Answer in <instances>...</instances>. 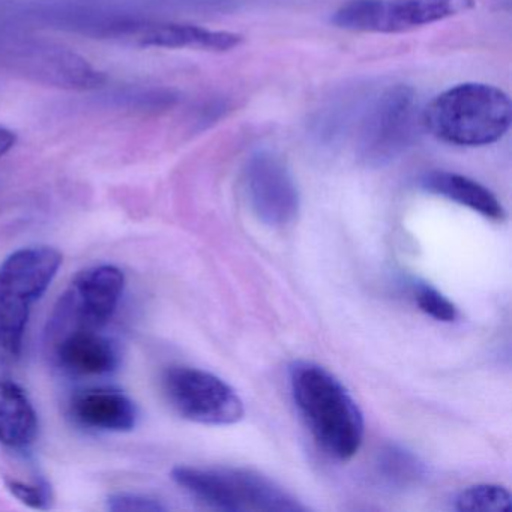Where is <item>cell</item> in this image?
<instances>
[{"mask_svg": "<svg viewBox=\"0 0 512 512\" xmlns=\"http://www.w3.org/2000/svg\"><path fill=\"white\" fill-rule=\"evenodd\" d=\"M290 394L317 445L335 460L355 457L364 442V415L346 386L322 365L293 362Z\"/></svg>", "mask_w": 512, "mask_h": 512, "instance_id": "obj_1", "label": "cell"}, {"mask_svg": "<svg viewBox=\"0 0 512 512\" xmlns=\"http://www.w3.org/2000/svg\"><path fill=\"white\" fill-rule=\"evenodd\" d=\"M415 301L422 313L439 322L451 323L458 317L457 307L430 284H416Z\"/></svg>", "mask_w": 512, "mask_h": 512, "instance_id": "obj_17", "label": "cell"}, {"mask_svg": "<svg viewBox=\"0 0 512 512\" xmlns=\"http://www.w3.org/2000/svg\"><path fill=\"white\" fill-rule=\"evenodd\" d=\"M163 391L170 406L191 422L232 425L244 418V403L235 389L220 377L200 368H167Z\"/></svg>", "mask_w": 512, "mask_h": 512, "instance_id": "obj_7", "label": "cell"}, {"mask_svg": "<svg viewBox=\"0 0 512 512\" xmlns=\"http://www.w3.org/2000/svg\"><path fill=\"white\" fill-rule=\"evenodd\" d=\"M7 488L14 497L25 503L29 508L47 509L52 500L49 485L44 482H35V484H26V482L17 481V479H8Z\"/></svg>", "mask_w": 512, "mask_h": 512, "instance_id": "obj_19", "label": "cell"}, {"mask_svg": "<svg viewBox=\"0 0 512 512\" xmlns=\"http://www.w3.org/2000/svg\"><path fill=\"white\" fill-rule=\"evenodd\" d=\"M142 47L158 49H193L205 52H229L241 46L242 35L226 31H211L194 25L160 23L145 26L137 35Z\"/></svg>", "mask_w": 512, "mask_h": 512, "instance_id": "obj_12", "label": "cell"}, {"mask_svg": "<svg viewBox=\"0 0 512 512\" xmlns=\"http://www.w3.org/2000/svg\"><path fill=\"white\" fill-rule=\"evenodd\" d=\"M376 475L391 490L415 487L424 479L425 466L418 455L400 445H386L376 458Z\"/></svg>", "mask_w": 512, "mask_h": 512, "instance_id": "obj_15", "label": "cell"}, {"mask_svg": "<svg viewBox=\"0 0 512 512\" xmlns=\"http://www.w3.org/2000/svg\"><path fill=\"white\" fill-rule=\"evenodd\" d=\"M70 415L91 430L130 431L136 427L137 409L131 398L116 389L97 388L71 398Z\"/></svg>", "mask_w": 512, "mask_h": 512, "instance_id": "obj_11", "label": "cell"}, {"mask_svg": "<svg viewBox=\"0 0 512 512\" xmlns=\"http://www.w3.org/2000/svg\"><path fill=\"white\" fill-rule=\"evenodd\" d=\"M17 134L8 128L0 127V157L7 155L16 146Z\"/></svg>", "mask_w": 512, "mask_h": 512, "instance_id": "obj_20", "label": "cell"}, {"mask_svg": "<svg viewBox=\"0 0 512 512\" xmlns=\"http://www.w3.org/2000/svg\"><path fill=\"white\" fill-rule=\"evenodd\" d=\"M172 478L194 499L218 511H307L296 497L254 470L178 466L172 470Z\"/></svg>", "mask_w": 512, "mask_h": 512, "instance_id": "obj_3", "label": "cell"}, {"mask_svg": "<svg viewBox=\"0 0 512 512\" xmlns=\"http://www.w3.org/2000/svg\"><path fill=\"white\" fill-rule=\"evenodd\" d=\"M419 124L421 113L415 91L404 85L388 89L362 122L359 160L370 167L386 166L412 145Z\"/></svg>", "mask_w": 512, "mask_h": 512, "instance_id": "obj_6", "label": "cell"}, {"mask_svg": "<svg viewBox=\"0 0 512 512\" xmlns=\"http://www.w3.org/2000/svg\"><path fill=\"white\" fill-rule=\"evenodd\" d=\"M512 104L508 95L490 85L464 83L437 95L421 113L425 130L455 146H487L508 133Z\"/></svg>", "mask_w": 512, "mask_h": 512, "instance_id": "obj_2", "label": "cell"}, {"mask_svg": "<svg viewBox=\"0 0 512 512\" xmlns=\"http://www.w3.org/2000/svg\"><path fill=\"white\" fill-rule=\"evenodd\" d=\"M455 508L461 512H509L512 508L511 494L500 485H473L458 494Z\"/></svg>", "mask_w": 512, "mask_h": 512, "instance_id": "obj_16", "label": "cell"}, {"mask_svg": "<svg viewBox=\"0 0 512 512\" xmlns=\"http://www.w3.org/2000/svg\"><path fill=\"white\" fill-rule=\"evenodd\" d=\"M107 509L112 512H161L166 511V506L143 494L115 493L107 499Z\"/></svg>", "mask_w": 512, "mask_h": 512, "instance_id": "obj_18", "label": "cell"}, {"mask_svg": "<svg viewBox=\"0 0 512 512\" xmlns=\"http://www.w3.org/2000/svg\"><path fill=\"white\" fill-rule=\"evenodd\" d=\"M473 8V0H349L335 11L332 23L352 32L401 34Z\"/></svg>", "mask_w": 512, "mask_h": 512, "instance_id": "obj_5", "label": "cell"}, {"mask_svg": "<svg viewBox=\"0 0 512 512\" xmlns=\"http://www.w3.org/2000/svg\"><path fill=\"white\" fill-rule=\"evenodd\" d=\"M124 287V272L116 266L100 265L80 272L53 314L50 340L77 329L103 328L115 314Z\"/></svg>", "mask_w": 512, "mask_h": 512, "instance_id": "obj_8", "label": "cell"}, {"mask_svg": "<svg viewBox=\"0 0 512 512\" xmlns=\"http://www.w3.org/2000/svg\"><path fill=\"white\" fill-rule=\"evenodd\" d=\"M245 190L262 223L284 227L298 217L301 200L292 173L271 152H257L245 167Z\"/></svg>", "mask_w": 512, "mask_h": 512, "instance_id": "obj_9", "label": "cell"}, {"mask_svg": "<svg viewBox=\"0 0 512 512\" xmlns=\"http://www.w3.org/2000/svg\"><path fill=\"white\" fill-rule=\"evenodd\" d=\"M59 367L76 376H104L118 368L119 353L109 338L94 329H77L52 340Z\"/></svg>", "mask_w": 512, "mask_h": 512, "instance_id": "obj_10", "label": "cell"}, {"mask_svg": "<svg viewBox=\"0 0 512 512\" xmlns=\"http://www.w3.org/2000/svg\"><path fill=\"white\" fill-rule=\"evenodd\" d=\"M62 265L52 247L16 251L0 265V353L17 358L32 305L49 289Z\"/></svg>", "mask_w": 512, "mask_h": 512, "instance_id": "obj_4", "label": "cell"}, {"mask_svg": "<svg viewBox=\"0 0 512 512\" xmlns=\"http://www.w3.org/2000/svg\"><path fill=\"white\" fill-rule=\"evenodd\" d=\"M428 193L445 197L458 205L472 209L476 214L493 221L505 220V209L496 196L484 185L457 173L434 170L421 179Z\"/></svg>", "mask_w": 512, "mask_h": 512, "instance_id": "obj_14", "label": "cell"}, {"mask_svg": "<svg viewBox=\"0 0 512 512\" xmlns=\"http://www.w3.org/2000/svg\"><path fill=\"white\" fill-rule=\"evenodd\" d=\"M38 434V415L22 386L0 379V443L11 449H26Z\"/></svg>", "mask_w": 512, "mask_h": 512, "instance_id": "obj_13", "label": "cell"}]
</instances>
